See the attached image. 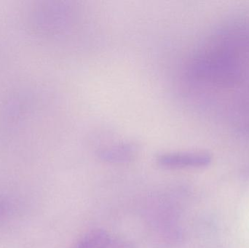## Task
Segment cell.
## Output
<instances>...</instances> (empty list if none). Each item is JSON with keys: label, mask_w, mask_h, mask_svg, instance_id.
<instances>
[{"label": "cell", "mask_w": 249, "mask_h": 248, "mask_svg": "<svg viewBox=\"0 0 249 248\" xmlns=\"http://www.w3.org/2000/svg\"><path fill=\"white\" fill-rule=\"evenodd\" d=\"M196 70L201 77L218 84L232 83L240 75L238 64L233 57L222 52L208 55L199 61Z\"/></svg>", "instance_id": "cell-1"}, {"label": "cell", "mask_w": 249, "mask_h": 248, "mask_svg": "<svg viewBox=\"0 0 249 248\" xmlns=\"http://www.w3.org/2000/svg\"><path fill=\"white\" fill-rule=\"evenodd\" d=\"M212 157L204 152H172L160 154L157 163L168 169L197 168L209 165Z\"/></svg>", "instance_id": "cell-2"}, {"label": "cell", "mask_w": 249, "mask_h": 248, "mask_svg": "<svg viewBox=\"0 0 249 248\" xmlns=\"http://www.w3.org/2000/svg\"><path fill=\"white\" fill-rule=\"evenodd\" d=\"M137 147L135 144H122L101 150L99 157L109 163H125L130 161L136 155Z\"/></svg>", "instance_id": "cell-3"}, {"label": "cell", "mask_w": 249, "mask_h": 248, "mask_svg": "<svg viewBox=\"0 0 249 248\" xmlns=\"http://www.w3.org/2000/svg\"><path fill=\"white\" fill-rule=\"evenodd\" d=\"M111 240L105 230H94L85 234L71 248H108Z\"/></svg>", "instance_id": "cell-4"}, {"label": "cell", "mask_w": 249, "mask_h": 248, "mask_svg": "<svg viewBox=\"0 0 249 248\" xmlns=\"http://www.w3.org/2000/svg\"><path fill=\"white\" fill-rule=\"evenodd\" d=\"M6 208H7V205H6L5 202L0 199V218L4 215Z\"/></svg>", "instance_id": "cell-5"}]
</instances>
